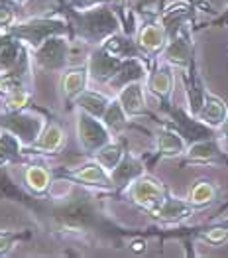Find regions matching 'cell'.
<instances>
[{
  "mask_svg": "<svg viewBox=\"0 0 228 258\" xmlns=\"http://www.w3.org/2000/svg\"><path fill=\"white\" fill-rule=\"evenodd\" d=\"M71 18L75 24L77 36L87 43H97L101 45L110 36L118 34L120 22L112 10L106 6H93L87 10H73Z\"/></svg>",
  "mask_w": 228,
  "mask_h": 258,
  "instance_id": "cell-1",
  "label": "cell"
},
{
  "mask_svg": "<svg viewBox=\"0 0 228 258\" xmlns=\"http://www.w3.org/2000/svg\"><path fill=\"white\" fill-rule=\"evenodd\" d=\"M6 30L10 38L22 42L28 49H36L51 36H69L71 26L61 16H32L28 20L14 22Z\"/></svg>",
  "mask_w": 228,
  "mask_h": 258,
  "instance_id": "cell-2",
  "label": "cell"
},
{
  "mask_svg": "<svg viewBox=\"0 0 228 258\" xmlns=\"http://www.w3.org/2000/svg\"><path fill=\"white\" fill-rule=\"evenodd\" d=\"M32 65L40 71L61 73L71 57V42L69 36H51L36 49H30Z\"/></svg>",
  "mask_w": 228,
  "mask_h": 258,
  "instance_id": "cell-3",
  "label": "cell"
},
{
  "mask_svg": "<svg viewBox=\"0 0 228 258\" xmlns=\"http://www.w3.org/2000/svg\"><path fill=\"white\" fill-rule=\"evenodd\" d=\"M43 126H45V118L34 110H28V107L16 112H4L0 116V128L14 134L24 148L32 146L38 140Z\"/></svg>",
  "mask_w": 228,
  "mask_h": 258,
  "instance_id": "cell-4",
  "label": "cell"
},
{
  "mask_svg": "<svg viewBox=\"0 0 228 258\" xmlns=\"http://www.w3.org/2000/svg\"><path fill=\"white\" fill-rule=\"evenodd\" d=\"M75 132H77V142L81 150L91 156L112 140V132L103 122V118L89 114L81 108H77V114H75Z\"/></svg>",
  "mask_w": 228,
  "mask_h": 258,
  "instance_id": "cell-5",
  "label": "cell"
},
{
  "mask_svg": "<svg viewBox=\"0 0 228 258\" xmlns=\"http://www.w3.org/2000/svg\"><path fill=\"white\" fill-rule=\"evenodd\" d=\"M126 194L132 199L134 205L142 207L145 211H151L154 207H158L166 199L169 189L164 185L162 179H158V177H154L149 173H142L140 177H136L126 187Z\"/></svg>",
  "mask_w": 228,
  "mask_h": 258,
  "instance_id": "cell-6",
  "label": "cell"
},
{
  "mask_svg": "<svg viewBox=\"0 0 228 258\" xmlns=\"http://www.w3.org/2000/svg\"><path fill=\"white\" fill-rule=\"evenodd\" d=\"M124 59L126 57H118V55H114L112 51H108L104 45H97V49L91 51L89 59L85 61L87 67H89V77H91V81L106 85V83L114 77V73L118 71V67L122 65Z\"/></svg>",
  "mask_w": 228,
  "mask_h": 258,
  "instance_id": "cell-7",
  "label": "cell"
},
{
  "mask_svg": "<svg viewBox=\"0 0 228 258\" xmlns=\"http://www.w3.org/2000/svg\"><path fill=\"white\" fill-rule=\"evenodd\" d=\"M63 177L75 181V183H83V185H93V187H104V189H114L112 187V179H110V172L101 166L95 158L85 162L81 166L69 170L63 173Z\"/></svg>",
  "mask_w": 228,
  "mask_h": 258,
  "instance_id": "cell-8",
  "label": "cell"
},
{
  "mask_svg": "<svg viewBox=\"0 0 228 258\" xmlns=\"http://www.w3.org/2000/svg\"><path fill=\"white\" fill-rule=\"evenodd\" d=\"M195 205L189 203V199H181V197H175V195L167 194V197L158 205L154 207L151 211H147L149 215L158 221H164V223H181L195 213Z\"/></svg>",
  "mask_w": 228,
  "mask_h": 258,
  "instance_id": "cell-9",
  "label": "cell"
},
{
  "mask_svg": "<svg viewBox=\"0 0 228 258\" xmlns=\"http://www.w3.org/2000/svg\"><path fill=\"white\" fill-rule=\"evenodd\" d=\"M162 61L179 69H187L193 63V43L183 32H177L167 40L166 47L162 49Z\"/></svg>",
  "mask_w": 228,
  "mask_h": 258,
  "instance_id": "cell-10",
  "label": "cell"
},
{
  "mask_svg": "<svg viewBox=\"0 0 228 258\" xmlns=\"http://www.w3.org/2000/svg\"><path fill=\"white\" fill-rule=\"evenodd\" d=\"M89 83H91V77H89V67H87V63L61 71L59 85H57L59 87V97H61V101L73 103L75 97H79L85 89L89 87Z\"/></svg>",
  "mask_w": 228,
  "mask_h": 258,
  "instance_id": "cell-11",
  "label": "cell"
},
{
  "mask_svg": "<svg viewBox=\"0 0 228 258\" xmlns=\"http://www.w3.org/2000/svg\"><path fill=\"white\" fill-rule=\"evenodd\" d=\"M144 162L140 156L126 152L124 158L120 160V164L110 172V179H112V187L114 189H126L136 177H140L142 173H145Z\"/></svg>",
  "mask_w": 228,
  "mask_h": 258,
  "instance_id": "cell-12",
  "label": "cell"
},
{
  "mask_svg": "<svg viewBox=\"0 0 228 258\" xmlns=\"http://www.w3.org/2000/svg\"><path fill=\"white\" fill-rule=\"evenodd\" d=\"M145 81H134V83H128L120 91H116V99L120 101L122 108L126 110V114L132 118V116H142L147 112L145 107Z\"/></svg>",
  "mask_w": 228,
  "mask_h": 258,
  "instance_id": "cell-13",
  "label": "cell"
},
{
  "mask_svg": "<svg viewBox=\"0 0 228 258\" xmlns=\"http://www.w3.org/2000/svg\"><path fill=\"white\" fill-rule=\"evenodd\" d=\"M167 40H169V34L162 22H147L138 30L136 45L144 53H158L166 47Z\"/></svg>",
  "mask_w": 228,
  "mask_h": 258,
  "instance_id": "cell-14",
  "label": "cell"
},
{
  "mask_svg": "<svg viewBox=\"0 0 228 258\" xmlns=\"http://www.w3.org/2000/svg\"><path fill=\"white\" fill-rule=\"evenodd\" d=\"M147 67L145 63L140 59V57H136V55H130V57H126L122 65L118 67V71L114 73V77L106 83V85L110 87L114 93L116 91H120L124 85L128 83H134V81H145L147 79Z\"/></svg>",
  "mask_w": 228,
  "mask_h": 258,
  "instance_id": "cell-15",
  "label": "cell"
},
{
  "mask_svg": "<svg viewBox=\"0 0 228 258\" xmlns=\"http://www.w3.org/2000/svg\"><path fill=\"white\" fill-rule=\"evenodd\" d=\"M226 116H228L226 103H224L220 97H216V95H212V93L207 91V95H205V99H203V105L195 112V118H197L201 124L216 130L224 120H226Z\"/></svg>",
  "mask_w": 228,
  "mask_h": 258,
  "instance_id": "cell-16",
  "label": "cell"
},
{
  "mask_svg": "<svg viewBox=\"0 0 228 258\" xmlns=\"http://www.w3.org/2000/svg\"><path fill=\"white\" fill-rule=\"evenodd\" d=\"M156 150L162 158H179L185 156L187 152V142L185 138L171 128L160 126L156 130Z\"/></svg>",
  "mask_w": 228,
  "mask_h": 258,
  "instance_id": "cell-17",
  "label": "cell"
},
{
  "mask_svg": "<svg viewBox=\"0 0 228 258\" xmlns=\"http://www.w3.org/2000/svg\"><path fill=\"white\" fill-rule=\"evenodd\" d=\"M63 144H65V130H63V126L55 120H49V122H45V126H43L42 134L38 136V140L28 148L40 152V154H57L63 148Z\"/></svg>",
  "mask_w": 228,
  "mask_h": 258,
  "instance_id": "cell-18",
  "label": "cell"
},
{
  "mask_svg": "<svg viewBox=\"0 0 228 258\" xmlns=\"http://www.w3.org/2000/svg\"><path fill=\"white\" fill-rule=\"evenodd\" d=\"M187 162H195V164H210V162H218L222 158V148L218 144L216 138H205V140H197L191 146H187L185 152Z\"/></svg>",
  "mask_w": 228,
  "mask_h": 258,
  "instance_id": "cell-19",
  "label": "cell"
},
{
  "mask_svg": "<svg viewBox=\"0 0 228 258\" xmlns=\"http://www.w3.org/2000/svg\"><path fill=\"white\" fill-rule=\"evenodd\" d=\"M173 83H175V79H173V71H171V65L169 63H164L160 65L158 69H154L149 75H147V79H145V85L149 89V93H154L158 99H169L171 97V93H173Z\"/></svg>",
  "mask_w": 228,
  "mask_h": 258,
  "instance_id": "cell-20",
  "label": "cell"
},
{
  "mask_svg": "<svg viewBox=\"0 0 228 258\" xmlns=\"http://www.w3.org/2000/svg\"><path fill=\"white\" fill-rule=\"evenodd\" d=\"M110 101H112V97L104 95L101 91H93V89L87 87L79 97H75L73 105H75V108H81V110H87L89 114H95V116L103 118L104 110L108 108Z\"/></svg>",
  "mask_w": 228,
  "mask_h": 258,
  "instance_id": "cell-21",
  "label": "cell"
},
{
  "mask_svg": "<svg viewBox=\"0 0 228 258\" xmlns=\"http://www.w3.org/2000/svg\"><path fill=\"white\" fill-rule=\"evenodd\" d=\"M216 195H218V187H216L212 181H208V179H199V181H195V183L189 187L187 199H189L191 205H195V207L199 209V207L210 205V203L216 199Z\"/></svg>",
  "mask_w": 228,
  "mask_h": 258,
  "instance_id": "cell-22",
  "label": "cell"
},
{
  "mask_svg": "<svg viewBox=\"0 0 228 258\" xmlns=\"http://www.w3.org/2000/svg\"><path fill=\"white\" fill-rule=\"evenodd\" d=\"M24 181L34 194H45L51 187V172L43 166L32 164L24 170Z\"/></svg>",
  "mask_w": 228,
  "mask_h": 258,
  "instance_id": "cell-23",
  "label": "cell"
},
{
  "mask_svg": "<svg viewBox=\"0 0 228 258\" xmlns=\"http://www.w3.org/2000/svg\"><path fill=\"white\" fill-rule=\"evenodd\" d=\"M128 114H126V110L122 108L120 105V101L116 99V97H112V101H110V105L108 108L104 110L103 114V122L108 126V130L112 132V134H118V132H122V130L128 126Z\"/></svg>",
  "mask_w": 228,
  "mask_h": 258,
  "instance_id": "cell-24",
  "label": "cell"
},
{
  "mask_svg": "<svg viewBox=\"0 0 228 258\" xmlns=\"http://www.w3.org/2000/svg\"><path fill=\"white\" fill-rule=\"evenodd\" d=\"M124 148H122V144L120 142H116V140H110L108 144H104L103 148H99V150L93 154V158L104 166L108 172H112L118 164H120V160L124 158Z\"/></svg>",
  "mask_w": 228,
  "mask_h": 258,
  "instance_id": "cell-25",
  "label": "cell"
},
{
  "mask_svg": "<svg viewBox=\"0 0 228 258\" xmlns=\"http://www.w3.org/2000/svg\"><path fill=\"white\" fill-rule=\"evenodd\" d=\"M30 105V93L20 85H12L4 95V112H16Z\"/></svg>",
  "mask_w": 228,
  "mask_h": 258,
  "instance_id": "cell-26",
  "label": "cell"
},
{
  "mask_svg": "<svg viewBox=\"0 0 228 258\" xmlns=\"http://www.w3.org/2000/svg\"><path fill=\"white\" fill-rule=\"evenodd\" d=\"M203 240H207L208 244H212V246H220V244H224L228 240V225H218V227H212V229H208L205 231L203 235H201Z\"/></svg>",
  "mask_w": 228,
  "mask_h": 258,
  "instance_id": "cell-27",
  "label": "cell"
},
{
  "mask_svg": "<svg viewBox=\"0 0 228 258\" xmlns=\"http://www.w3.org/2000/svg\"><path fill=\"white\" fill-rule=\"evenodd\" d=\"M22 238H26L24 233H16V231H0V256L8 254L16 242H20Z\"/></svg>",
  "mask_w": 228,
  "mask_h": 258,
  "instance_id": "cell-28",
  "label": "cell"
},
{
  "mask_svg": "<svg viewBox=\"0 0 228 258\" xmlns=\"http://www.w3.org/2000/svg\"><path fill=\"white\" fill-rule=\"evenodd\" d=\"M16 22V14L6 0H0V28H8Z\"/></svg>",
  "mask_w": 228,
  "mask_h": 258,
  "instance_id": "cell-29",
  "label": "cell"
},
{
  "mask_svg": "<svg viewBox=\"0 0 228 258\" xmlns=\"http://www.w3.org/2000/svg\"><path fill=\"white\" fill-rule=\"evenodd\" d=\"M10 40H12V38H10L8 30H6V28H0V51H2V47L10 42Z\"/></svg>",
  "mask_w": 228,
  "mask_h": 258,
  "instance_id": "cell-30",
  "label": "cell"
},
{
  "mask_svg": "<svg viewBox=\"0 0 228 258\" xmlns=\"http://www.w3.org/2000/svg\"><path fill=\"white\" fill-rule=\"evenodd\" d=\"M216 132H218V136H220V138H228V116H226V120L216 128Z\"/></svg>",
  "mask_w": 228,
  "mask_h": 258,
  "instance_id": "cell-31",
  "label": "cell"
},
{
  "mask_svg": "<svg viewBox=\"0 0 228 258\" xmlns=\"http://www.w3.org/2000/svg\"><path fill=\"white\" fill-rule=\"evenodd\" d=\"M145 244L144 242H134V250H142Z\"/></svg>",
  "mask_w": 228,
  "mask_h": 258,
  "instance_id": "cell-32",
  "label": "cell"
},
{
  "mask_svg": "<svg viewBox=\"0 0 228 258\" xmlns=\"http://www.w3.org/2000/svg\"><path fill=\"white\" fill-rule=\"evenodd\" d=\"M6 2H14V4H24L26 0H6Z\"/></svg>",
  "mask_w": 228,
  "mask_h": 258,
  "instance_id": "cell-33",
  "label": "cell"
},
{
  "mask_svg": "<svg viewBox=\"0 0 228 258\" xmlns=\"http://www.w3.org/2000/svg\"><path fill=\"white\" fill-rule=\"evenodd\" d=\"M222 18H226V20H228V6L224 8V12H222Z\"/></svg>",
  "mask_w": 228,
  "mask_h": 258,
  "instance_id": "cell-34",
  "label": "cell"
},
{
  "mask_svg": "<svg viewBox=\"0 0 228 258\" xmlns=\"http://www.w3.org/2000/svg\"><path fill=\"white\" fill-rule=\"evenodd\" d=\"M89 2H101V0H89Z\"/></svg>",
  "mask_w": 228,
  "mask_h": 258,
  "instance_id": "cell-35",
  "label": "cell"
}]
</instances>
